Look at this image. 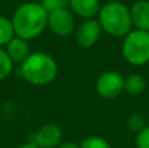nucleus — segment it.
I'll use <instances>...</instances> for the list:
<instances>
[{
	"instance_id": "f257e3e1",
	"label": "nucleus",
	"mask_w": 149,
	"mask_h": 148,
	"mask_svg": "<svg viewBox=\"0 0 149 148\" xmlns=\"http://www.w3.org/2000/svg\"><path fill=\"white\" fill-rule=\"evenodd\" d=\"M47 18L49 12L38 1H26L16 8L10 20L16 36L30 42L45 31Z\"/></svg>"
},
{
	"instance_id": "f03ea898",
	"label": "nucleus",
	"mask_w": 149,
	"mask_h": 148,
	"mask_svg": "<svg viewBox=\"0 0 149 148\" xmlns=\"http://www.w3.org/2000/svg\"><path fill=\"white\" fill-rule=\"evenodd\" d=\"M20 75L31 85L45 87L55 80L58 75V63L47 52H31L20 64Z\"/></svg>"
},
{
	"instance_id": "7ed1b4c3",
	"label": "nucleus",
	"mask_w": 149,
	"mask_h": 148,
	"mask_svg": "<svg viewBox=\"0 0 149 148\" xmlns=\"http://www.w3.org/2000/svg\"><path fill=\"white\" fill-rule=\"evenodd\" d=\"M97 20L103 33L115 38H124L134 29L130 8L118 0H111L103 4Z\"/></svg>"
},
{
	"instance_id": "20e7f679",
	"label": "nucleus",
	"mask_w": 149,
	"mask_h": 148,
	"mask_svg": "<svg viewBox=\"0 0 149 148\" xmlns=\"http://www.w3.org/2000/svg\"><path fill=\"white\" fill-rule=\"evenodd\" d=\"M122 55L128 64L135 67L149 63V31L132 29L123 38Z\"/></svg>"
},
{
	"instance_id": "39448f33",
	"label": "nucleus",
	"mask_w": 149,
	"mask_h": 148,
	"mask_svg": "<svg viewBox=\"0 0 149 148\" xmlns=\"http://www.w3.org/2000/svg\"><path fill=\"white\" fill-rule=\"evenodd\" d=\"M95 91L98 96L106 100H113L124 92V76L118 71H105L97 77Z\"/></svg>"
},
{
	"instance_id": "423d86ee",
	"label": "nucleus",
	"mask_w": 149,
	"mask_h": 148,
	"mask_svg": "<svg viewBox=\"0 0 149 148\" xmlns=\"http://www.w3.org/2000/svg\"><path fill=\"white\" fill-rule=\"evenodd\" d=\"M47 28L52 34L58 37H68L76 31V20L74 15L68 8L56 9L49 12Z\"/></svg>"
},
{
	"instance_id": "0eeeda50",
	"label": "nucleus",
	"mask_w": 149,
	"mask_h": 148,
	"mask_svg": "<svg viewBox=\"0 0 149 148\" xmlns=\"http://www.w3.org/2000/svg\"><path fill=\"white\" fill-rule=\"evenodd\" d=\"M103 30L101 28L97 18H90V20H84L74 31V39L77 45L82 49H90L93 47L102 36Z\"/></svg>"
},
{
	"instance_id": "6e6552de",
	"label": "nucleus",
	"mask_w": 149,
	"mask_h": 148,
	"mask_svg": "<svg viewBox=\"0 0 149 148\" xmlns=\"http://www.w3.org/2000/svg\"><path fill=\"white\" fill-rule=\"evenodd\" d=\"M62 128L55 123H46L34 131L30 142L38 148H56L62 143Z\"/></svg>"
},
{
	"instance_id": "1a4fd4ad",
	"label": "nucleus",
	"mask_w": 149,
	"mask_h": 148,
	"mask_svg": "<svg viewBox=\"0 0 149 148\" xmlns=\"http://www.w3.org/2000/svg\"><path fill=\"white\" fill-rule=\"evenodd\" d=\"M100 0H70V10L73 15L84 18V20H90L95 18L101 10Z\"/></svg>"
},
{
	"instance_id": "9d476101",
	"label": "nucleus",
	"mask_w": 149,
	"mask_h": 148,
	"mask_svg": "<svg viewBox=\"0 0 149 148\" xmlns=\"http://www.w3.org/2000/svg\"><path fill=\"white\" fill-rule=\"evenodd\" d=\"M4 50L15 64H21V63L31 54L29 41H26V39H24V38H20V37H17V36H15L10 39L9 43L4 47Z\"/></svg>"
},
{
	"instance_id": "9b49d317",
	"label": "nucleus",
	"mask_w": 149,
	"mask_h": 148,
	"mask_svg": "<svg viewBox=\"0 0 149 148\" xmlns=\"http://www.w3.org/2000/svg\"><path fill=\"white\" fill-rule=\"evenodd\" d=\"M132 25L137 30L149 31V0H137L130 8Z\"/></svg>"
},
{
	"instance_id": "f8f14e48",
	"label": "nucleus",
	"mask_w": 149,
	"mask_h": 148,
	"mask_svg": "<svg viewBox=\"0 0 149 148\" xmlns=\"http://www.w3.org/2000/svg\"><path fill=\"white\" fill-rule=\"evenodd\" d=\"M145 87H147V81L139 73H132L124 77V92L130 96L141 94L145 91Z\"/></svg>"
},
{
	"instance_id": "ddd939ff",
	"label": "nucleus",
	"mask_w": 149,
	"mask_h": 148,
	"mask_svg": "<svg viewBox=\"0 0 149 148\" xmlns=\"http://www.w3.org/2000/svg\"><path fill=\"white\" fill-rule=\"evenodd\" d=\"M15 36L12 20L0 15V47H5Z\"/></svg>"
},
{
	"instance_id": "4468645a",
	"label": "nucleus",
	"mask_w": 149,
	"mask_h": 148,
	"mask_svg": "<svg viewBox=\"0 0 149 148\" xmlns=\"http://www.w3.org/2000/svg\"><path fill=\"white\" fill-rule=\"evenodd\" d=\"M13 66H15V63L8 57L4 47H0V81L7 79L12 73Z\"/></svg>"
},
{
	"instance_id": "2eb2a0df",
	"label": "nucleus",
	"mask_w": 149,
	"mask_h": 148,
	"mask_svg": "<svg viewBox=\"0 0 149 148\" xmlns=\"http://www.w3.org/2000/svg\"><path fill=\"white\" fill-rule=\"evenodd\" d=\"M80 148H113L111 144L105 138L100 135H90L86 136L80 143Z\"/></svg>"
},
{
	"instance_id": "dca6fc26",
	"label": "nucleus",
	"mask_w": 149,
	"mask_h": 148,
	"mask_svg": "<svg viewBox=\"0 0 149 148\" xmlns=\"http://www.w3.org/2000/svg\"><path fill=\"white\" fill-rule=\"evenodd\" d=\"M127 126H128V128L131 131L137 134L139 131H141L143 128L147 126V123H145V119L141 114L134 113V114H131L128 117V119H127Z\"/></svg>"
},
{
	"instance_id": "f3484780",
	"label": "nucleus",
	"mask_w": 149,
	"mask_h": 148,
	"mask_svg": "<svg viewBox=\"0 0 149 148\" xmlns=\"http://www.w3.org/2000/svg\"><path fill=\"white\" fill-rule=\"evenodd\" d=\"M38 3L47 12L68 8V5H70V0H38Z\"/></svg>"
},
{
	"instance_id": "a211bd4d",
	"label": "nucleus",
	"mask_w": 149,
	"mask_h": 148,
	"mask_svg": "<svg viewBox=\"0 0 149 148\" xmlns=\"http://www.w3.org/2000/svg\"><path fill=\"white\" fill-rule=\"evenodd\" d=\"M135 146L136 148H149V125H147L141 131L136 134Z\"/></svg>"
},
{
	"instance_id": "6ab92c4d",
	"label": "nucleus",
	"mask_w": 149,
	"mask_h": 148,
	"mask_svg": "<svg viewBox=\"0 0 149 148\" xmlns=\"http://www.w3.org/2000/svg\"><path fill=\"white\" fill-rule=\"evenodd\" d=\"M56 148H80V144L74 142H62Z\"/></svg>"
},
{
	"instance_id": "aec40b11",
	"label": "nucleus",
	"mask_w": 149,
	"mask_h": 148,
	"mask_svg": "<svg viewBox=\"0 0 149 148\" xmlns=\"http://www.w3.org/2000/svg\"><path fill=\"white\" fill-rule=\"evenodd\" d=\"M16 148H38L36 146V144H33L31 142H28V143H25V144H21V146H18V147H16Z\"/></svg>"
}]
</instances>
